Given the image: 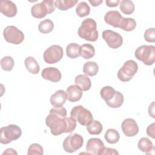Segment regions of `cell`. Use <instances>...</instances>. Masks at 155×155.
Here are the masks:
<instances>
[{
    "label": "cell",
    "mask_w": 155,
    "mask_h": 155,
    "mask_svg": "<svg viewBox=\"0 0 155 155\" xmlns=\"http://www.w3.org/2000/svg\"><path fill=\"white\" fill-rule=\"evenodd\" d=\"M99 70V67L95 62L88 61L84 64L83 66V73L87 76H94L97 74Z\"/></svg>",
    "instance_id": "obj_22"
},
{
    "label": "cell",
    "mask_w": 155,
    "mask_h": 155,
    "mask_svg": "<svg viewBox=\"0 0 155 155\" xmlns=\"http://www.w3.org/2000/svg\"><path fill=\"white\" fill-rule=\"evenodd\" d=\"M67 99L71 102H75L79 101L82 96V90L76 85L69 86L66 90Z\"/></svg>",
    "instance_id": "obj_17"
},
{
    "label": "cell",
    "mask_w": 155,
    "mask_h": 155,
    "mask_svg": "<svg viewBox=\"0 0 155 155\" xmlns=\"http://www.w3.org/2000/svg\"><path fill=\"white\" fill-rule=\"evenodd\" d=\"M0 142L2 144H8L13 140L19 139L22 134V130L19 127L15 124H10L0 129Z\"/></svg>",
    "instance_id": "obj_4"
},
{
    "label": "cell",
    "mask_w": 155,
    "mask_h": 155,
    "mask_svg": "<svg viewBox=\"0 0 155 155\" xmlns=\"http://www.w3.org/2000/svg\"><path fill=\"white\" fill-rule=\"evenodd\" d=\"M154 102H153L150 105H149V107H148V113L153 118L155 117L154 116Z\"/></svg>",
    "instance_id": "obj_41"
},
{
    "label": "cell",
    "mask_w": 155,
    "mask_h": 155,
    "mask_svg": "<svg viewBox=\"0 0 155 155\" xmlns=\"http://www.w3.org/2000/svg\"><path fill=\"white\" fill-rule=\"evenodd\" d=\"M63 55V48L60 45H53L45 50L43 58L46 63L52 64L61 61Z\"/></svg>",
    "instance_id": "obj_9"
},
{
    "label": "cell",
    "mask_w": 155,
    "mask_h": 155,
    "mask_svg": "<svg viewBox=\"0 0 155 155\" xmlns=\"http://www.w3.org/2000/svg\"><path fill=\"white\" fill-rule=\"evenodd\" d=\"M121 12L125 15H131L134 11V4L132 1L122 0L119 2Z\"/></svg>",
    "instance_id": "obj_28"
},
{
    "label": "cell",
    "mask_w": 155,
    "mask_h": 155,
    "mask_svg": "<svg viewBox=\"0 0 155 155\" xmlns=\"http://www.w3.org/2000/svg\"><path fill=\"white\" fill-rule=\"evenodd\" d=\"M104 138L108 143L114 144L119 141L120 139V134L116 130L110 128L105 132Z\"/></svg>",
    "instance_id": "obj_26"
},
{
    "label": "cell",
    "mask_w": 155,
    "mask_h": 155,
    "mask_svg": "<svg viewBox=\"0 0 155 155\" xmlns=\"http://www.w3.org/2000/svg\"><path fill=\"white\" fill-rule=\"evenodd\" d=\"M81 46L76 43H70L66 47L67 56L71 59H75L80 56Z\"/></svg>",
    "instance_id": "obj_25"
},
{
    "label": "cell",
    "mask_w": 155,
    "mask_h": 155,
    "mask_svg": "<svg viewBox=\"0 0 155 155\" xmlns=\"http://www.w3.org/2000/svg\"><path fill=\"white\" fill-rule=\"evenodd\" d=\"M78 35L80 38L88 41L95 42L98 39V31L96 21L92 18L84 19L78 28Z\"/></svg>",
    "instance_id": "obj_2"
},
{
    "label": "cell",
    "mask_w": 155,
    "mask_h": 155,
    "mask_svg": "<svg viewBox=\"0 0 155 155\" xmlns=\"http://www.w3.org/2000/svg\"><path fill=\"white\" fill-rule=\"evenodd\" d=\"M138 148L142 152L146 154L150 153L151 151L154 150V147L152 142L147 137H142L137 143Z\"/></svg>",
    "instance_id": "obj_21"
},
{
    "label": "cell",
    "mask_w": 155,
    "mask_h": 155,
    "mask_svg": "<svg viewBox=\"0 0 155 155\" xmlns=\"http://www.w3.org/2000/svg\"><path fill=\"white\" fill-rule=\"evenodd\" d=\"M102 38L108 46L113 49L118 48L123 43L122 36L113 30H105L103 31Z\"/></svg>",
    "instance_id": "obj_10"
},
{
    "label": "cell",
    "mask_w": 155,
    "mask_h": 155,
    "mask_svg": "<svg viewBox=\"0 0 155 155\" xmlns=\"http://www.w3.org/2000/svg\"><path fill=\"white\" fill-rule=\"evenodd\" d=\"M104 154H119V153L113 148H108V147H105L104 149V151L102 153V155H104Z\"/></svg>",
    "instance_id": "obj_39"
},
{
    "label": "cell",
    "mask_w": 155,
    "mask_h": 155,
    "mask_svg": "<svg viewBox=\"0 0 155 155\" xmlns=\"http://www.w3.org/2000/svg\"><path fill=\"white\" fill-rule=\"evenodd\" d=\"M31 15L38 19L44 18L47 14H49V11L45 3L42 1L40 3H37L33 5L31 8Z\"/></svg>",
    "instance_id": "obj_18"
},
{
    "label": "cell",
    "mask_w": 155,
    "mask_h": 155,
    "mask_svg": "<svg viewBox=\"0 0 155 155\" xmlns=\"http://www.w3.org/2000/svg\"><path fill=\"white\" fill-rule=\"evenodd\" d=\"M120 2V1L119 0H115V1H110V0H107L105 1L106 5L109 7H117Z\"/></svg>",
    "instance_id": "obj_40"
},
{
    "label": "cell",
    "mask_w": 155,
    "mask_h": 155,
    "mask_svg": "<svg viewBox=\"0 0 155 155\" xmlns=\"http://www.w3.org/2000/svg\"><path fill=\"white\" fill-rule=\"evenodd\" d=\"M105 148L104 142L99 138L90 139L86 145L87 154L92 155H102Z\"/></svg>",
    "instance_id": "obj_11"
},
{
    "label": "cell",
    "mask_w": 155,
    "mask_h": 155,
    "mask_svg": "<svg viewBox=\"0 0 155 155\" xmlns=\"http://www.w3.org/2000/svg\"><path fill=\"white\" fill-rule=\"evenodd\" d=\"M90 12V8L86 2H80L76 7V13L81 18L88 16Z\"/></svg>",
    "instance_id": "obj_32"
},
{
    "label": "cell",
    "mask_w": 155,
    "mask_h": 155,
    "mask_svg": "<svg viewBox=\"0 0 155 155\" xmlns=\"http://www.w3.org/2000/svg\"><path fill=\"white\" fill-rule=\"evenodd\" d=\"M116 90L110 86H105L100 91V94L105 102L110 101L114 96Z\"/></svg>",
    "instance_id": "obj_31"
},
{
    "label": "cell",
    "mask_w": 155,
    "mask_h": 155,
    "mask_svg": "<svg viewBox=\"0 0 155 155\" xmlns=\"http://www.w3.org/2000/svg\"><path fill=\"white\" fill-rule=\"evenodd\" d=\"M121 128L124 134L127 137H133L139 132V127L136 122L131 118L124 120L121 125Z\"/></svg>",
    "instance_id": "obj_12"
},
{
    "label": "cell",
    "mask_w": 155,
    "mask_h": 155,
    "mask_svg": "<svg viewBox=\"0 0 155 155\" xmlns=\"http://www.w3.org/2000/svg\"><path fill=\"white\" fill-rule=\"evenodd\" d=\"M43 2L47 5L48 10L49 11V14L53 13L55 10V3L54 1L52 0H44Z\"/></svg>",
    "instance_id": "obj_37"
},
{
    "label": "cell",
    "mask_w": 155,
    "mask_h": 155,
    "mask_svg": "<svg viewBox=\"0 0 155 155\" xmlns=\"http://www.w3.org/2000/svg\"><path fill=\"white\" fill-rule=\"evenodd\" d=\"M154 125L155 124L153 123L151 125H149L147 128V134L148 136L152 137L153 139L155 138V133H154Z\"/></svg>",
    "instance_id": "obj_38"
},
{
    "label": "cell",
    "mask_w": 155,
    "mask_h": 155,
    "mask_svg": "<svg viewBox=\"0 0 155 155\" xmlns=\"http://www.w3.org/2000/svg\"><path fill=\"white\" fill-rule=\"evenodd\" d=\"M84 143L82 136L79 134H71L67 136L63 142L64 150L69 153L75 152L76 150L82 147Z\"/></svg>",
    "instance_id": "obj_7"
},
{
    "label": "cell",
    "mask_w": 155,
    "mask_h": 155,
    "mask_svg": "<svg viewBox=\"0 0 155 155\" xmlns=\"http://www.w3.org/2000/svg\"><path fill=\"white\" fill-rule=\"evenodd\" d=\"M137 64L133 60H128L118 70L117 78L122 82H128L137 73Z\"/></svg>",
    "instance_id": "obj_6"
},
{
    "label": "cell",
    "mask_w": 155,
    "mask_h": 155,
    "mask_svg": "<svg viewBox=\"0 0 155 155\" xmlns=\"http://www.w3.org/2000/svg\"><path fill=\"white\" fill-rule=\"evenodd\" d=\"M41 76L53 82H59L62 78L61 71L56 67H47L41 72Z\"/></svg>",
    "instance_id": "obj_15"
},
{
    "label": "cell",
    "mask_w": 155,
    "mask_h": 155,
    "mask_svg": "<svg viewBox=\"0 0 155 155\" xmlns=\"http://www.w3.org/2000/svg\"><path fill=\"white\" fill-rule=\"evenodd\" d=\"M75 85L78 86L82 91H85L90 90L91 86L90 79L85 74H79L74 79Z\"/></svg>",
    "instance_id": "obj_19"
},
{
    "label": "cell",
    "mask_w": 155,
    "mask_h": 155,
    "mask_svg": "<svg viewBox=\"0 0 155 155\" xmlns=\"http://www.w3.org/2000/svg\"><path fill=\"white\" fill-rule=\"evenodd\" d=\"M53 28L54 24L51 20L48 19H46L42 21L38 25L39 31L44 34L51 32L53 30Z\"/></svg>",
    "instance_id": "obj_30"
},
{
    "label": "cell",
    "mask_w": 155,
    "mask_h": 155,
    "mask_svg": "<svg viewBox=\"0 0 155 155\" xmlns=\"http://www.w3.org/2000/svg\"><path fill=\"white\" fill-rule=\"evenodd\" d=\"M0 12L8 18H12L17 14L16 4L12 1L1 0L0 1Z\"/></svg>",
    "instance_id": "obj_14"
},
{
    "label": "cell",
    "mask_w": 155,
    "mask_h": 155,
    "mask_svg": "<svg viewBox=\"0 0 155 155\" xmlns=\"http://www.w3.org/2000/svg\"><path fill=\"white\" fill-rule=\"evenodd\" d=\"M1 66L3 70L6 71H11L14 66V60L12 57L7 56L1 60Z\"/></svg>",
    "instance_id": "obj_34"
},
{
    "label": "cell",
    "mask_w": 155,
    "mask_h": 155,
    "mask_svg": "<svg viewBox=\"0 0 155 155\" xmlns=\"http://www.w3.org/2000/svg\"><path fill=\"white\" fill-rule=\"evenodd\" d=\"M5 40L9 43L18 45L22 42L24 39V34L16 27L8 25L3 31Z\"/></svg>",
    "instance_id": "obj_8"
},
{
    "label": "cell",
    "mask_w": 155,
    "mask_h": 155,
    "mask_svg": "<svg viewBox=\"0 0 155 155\" xmlns=\"http://www.w3.org/2000/svg\"><path fill=\"white\" fill-rule=\"evenodd\" d=\"M28 155H42L43 148L39 143H32L30 145L27 152Z\"/></svg>",
    "instance_id": "obj_35"
},
{
    "label": "cell",
    "mask_w": 155,
    "mask_h": 155,
    "mask_svg": "<svg viewBox=\"0 0 155 155\" xmlns=\"http://www.w3.org/2000/svg\"><path fill=\"white\" fill-rule=\"evenodd\" d=\"M124 97L122 93H121L119 91H116L114 97L110 101L106 102L105 103L108 107L111 108H119L121 107V105L124 103Z\"/></svg>",
    "instance_id": "obj_24"
},
{
    "label": "cell",
    "mask_w": 155,
    "mask_h": 155,
    "mask_svg": "<svg viewBox=\"0 0 155 155\" xmlns=\"http://www.w3.org/2000/svg\"><path fill=\"white\" fill-rule=\"evenodd\" d=\"M89 2L91 4L93 7H96L99 5L101 4L103 2V0H93V1H89Z\"/></svg>",
    "instance_id": "obj_42"
},
{
    "label": "cell",
    "mask_w": 155,
    "mask_h": 155,
    "mask_svg": "<svg viewBox=\"0 0 155 155\" xmlns=\"http://www.w3.org/2000/svg\"><path fill=\"white\" fill-rule=\"evenodd\" d=\"M95 54L94 47L89 44H84L80 47V56L85 59H88L93 58Z\"/></svg>",
    "instance_id": "obj_23"
},
{
    "label": "cell",
    "mask_w": 155,
    "mask_h": 155,
    "mask_svg": "<svg viewBox=\"0 0 155 155\" xmlns=\"http://www.w3.org/2000/svg\"><path fill=\"white\" fill-rule=\"evenodd\" d=\"M78 2V0H57L54 1L55 7L62 11L73 7Z\"/></svg>",
    "instance_id": "obj_27"
},
{
    "label": "cell",
    "mask_w": 155,
    "mask_h": 155,
    "mask_svg": "<svg viewBox=\"0 0 155 155\" xmlns=\"http://www.w3.org/2000/svg\"><path fill=\"white\" fill-rule=\"evenodd\" d=\"M136 27V22L133 18H124L119 28H121L126 31H131L133 30Z\"/></svg>",
    "instance_id": "obj_33"
},
{
    "label": "cell",
    "mask_w": 155,
    "mask_h": 155,
    "mask_svg": "<svg viewBox=\"0 0 155 155\" xmlns=\"http://www.w3.org/2000/svg\"><path fill=\"white\" fill-rule=\"evenodd\" d=\"M103 129L102 124L96 120H93V121L87 126V130L88 133L92 135L99 134Z\"/></svg>",
    "instance_id": "obj_29"
},
{
    "label": "cell",
    "mask_w": 155,
    "mask_h": 155,
    "mask_svg": "<svg viewBox=\"0 0 155 155\" xmlns=\"http://www.w3.org/2000/svg\"><path fill=\"white\" fill-rule=\"evenodd\" d=\"M67 110L63 107H54L50 109L45 119V124L50 128L53 136L65 133H71L76 127V121L73 118L67 117Z\"/></svg>",
    "instance_id": "obj_1"
},
{
    "label": "cell",
    "mask_w": 155,
    "mask_h": 155,
    "mask_svg": "<svg viewBox=\"0 0 155 155\" xmlns=\"http://www.w3.org/2000/svg\"><path fill=\"white\" fill-rule=\"evenodd\" d=\"M144 39L148 42H155V29L154 28H150L144 32Z\"/></svg>",
    "instance_id": "obj_36"
},
{
    "label": "cell",
    "mask_w": 155,
    "mask_h": 155,
    "mask_svg": "<svg viewBox=\"0 0 155 155\" xmlns=\"http://www.w3.org/2000/svg\"><path fill=\"white\" fill-rule=\"evenodd\" d=\"M124 17L117 10H110L107 12L104 16L105 22L115 28H120Z\"/></svg>",
    "instance_id": "obj_13"
},
{
    "label": "cell",
    "mask_w": 155,
    "mask_h": 155,
    "mask_svg": "<svg viewBox=\"0 0 155 155\" xmlns=\"http://www.w3.org/2000/svg\"><path fill=\"white\" fill-rule=\"evenodd\" d=\"M134 56L137 59L146 65H151L155 61V47L151 45L139 46L135 51Z\"/></svg>",
    "instance_id": "obj_3"
},
{
    "label": "cell",
    "mask_w": 155,
    "mask_h": 155,
    "mask_svg": "<svg viewBox=\"0 0 155 155\" xmlns=\"http://www.w3.org/2000/svg\"><path fill=\"white\" fill-rule=\"evenodd\" d=\"M67 99L66 91L62 90L56 91L54 94H51L50 98V104L54 107H61L64 105Z\"/></svg>",
    "instance_id": "obj_16"
},
{
    "label": "cell",
    "mask_w": 155,
    "mask_h": 155,
    "mask_svg": "<svg viewBox=\"0 0 155 155\" xmlns=\"http://www.w3.org/2000/svg\"><path fill=\"white\" fill-rule=\"evenodd\" d=\"M24 64L27 70L31 74H36L39 73L40 67L36 60L31 56L27 57L24 61Z\"/></svg>",
    "instance_id": "obj_20"
},
{
    "label": "cell",
    "mask_w": 155,
    "mask_h": 155,
    "mask_svg": "<svg viewBox=\"0 0 155 155\" xmlns=\"http://www.w3.org/2000/svg\"><path fill=\"white\" fill-rule=\"evenodd\" d=\"M17 154L18 153H17V152L15 150H13V148H8V149H7V150H5V151L2 154V155L3 154Z\"/></svg>",
    "instance_id": "obj_43"
},
{
    "label": "cell",
    "mask_w": 155,
    "mask_h": 155,
    "mask_svg": "<svg viewBox=\"0 0 155 155\" xmlns=\"http://www.w3.org/2000/svg\"><path fill=\"white\" fill-rule=\"evenodd\" d=\"M70 117L82 126H87L93 121V115L90 111L82 105L74 107L70 111Z\"/></svg>",
    "instance_id": "obj_5"
}]
</instances>
